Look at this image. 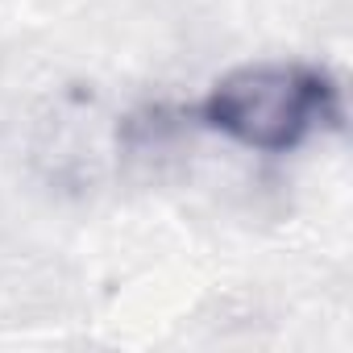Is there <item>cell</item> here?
I'll use <instances>...</instances> for the list:
<instances>
[{
    "label": "cell",
    "mask_w": 353,
    "mask_h": 353,
    "mask_svg": "<svg viewBox=\"0 0 353 353\" xmlns=\"http://www.w3.org/2000/svg\"><path fill=\"white\" fill-rule=\"evenodd\" d=\"M200 121L258 154H287L341 121V88L312 63H250L221 75Z\"/></svg>",
    "instance_id": "cell-1"
}]
</instances>
